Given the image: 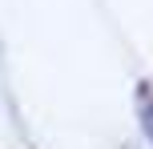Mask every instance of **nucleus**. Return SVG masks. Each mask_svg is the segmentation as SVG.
<instances>
[{"label":"nucleus","instance_id":"1","mask_svg":"<svg viewBox=\"0 0 153 149\" xmlns=\"http://www.w3.org/2000/svg\"><path fill=\"white\" fill-rule=\"evenodd\" d=\"M145 133L153 137V109H145Z\"/></svg>","mask_w":153,"mask_h":149}]
</instances>
